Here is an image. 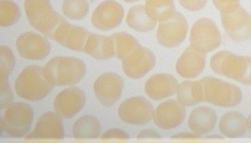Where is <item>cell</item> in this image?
Masks as SVG:
<instances>
[{"label":"cell","mask_w":251,"mask_h":143,"mask_svg":"<svg viewBox=\"0 0 251 143\" xmlns=\"http://www.w3.org/2000/svg\"><path fill=\"white\" fill-rule=\"evenodd\" d=\"M24 8L32 27L50 38L65 20L53 10L50 0H25Z\"/></svg>","instance_id":"3"},{"label":"cell","mask_w":251,"mask_h":143,"mask_svg":"<svg viewBox=\"0 0 251 143\" xmlns=\"http://www.w3.org/2000/svg\"><path fill=\"white\" fill-rule=\"evenodd\" d=\"M21 13L19 6L12 0L0 1V25L8 27L19 21Z\"/></svg>","instance_id":"20"},{"label":"cell","mask_w":251,"mask_h":143,"mask_svg":"<svg viewBox=\"0 0 251 143\" xmlns=\"http://www.w3.org/2000/svg\"><path fill=\"white\" fill-rule=\"evenodd\" d=\"M142 138H154V139H160L159 135L157 133L153 131H144L140 133V135H138V139H142Z\"/></svg>","instance_id":"26"},{"label":"cell","mask_w":251,"mask_h":143,"mask_svg":"<svg viewBox=\"0 0 251 143\" xmlns=\"http://www.w3.org/2000/svg\"><path fill=\"white\" fill-rule=\"evenodd\" d=\"M157 22L151 19L144 6H135L130 9L126 17V24L132 29L139 32L153 30Z\"/></svg>","instance_id":"18"},{"label":"cell","mask_w":251,"mask_h":143,"mask_svg":"<svg viewBox=\"0 0 251 143\" xmlns=\"http://www.w3.org/2000/svg\"><path fill=\"white\" fill-rule=\"evenodd\" d=\"M86 95L84 92L76 87H70L59 93L53 101L56 113L64 119L73 118L84 107Z\"/></svg>","instance_id":"9"},{"label":"cell","mask_w":251,"mask_h":143,"mask_svg":"<svg viewBox=\"0 0 251 143\" xmlns=\"http://www.w3.org/2000/svg\"><path fill=\"white\" fill-rule=\"evenodd\" d=\"M100 131V122L98 119L89 115L78 119L73 126V135L77 140L97 139Z\"/></svg>","instance_id":"17"},{"label":"cell","mask_w":251,"mask_h":143,"mask_svg":"<svg viewBox=\"0 0 251 143\" xmlns=\"http://www.w3.org/2000/svg\"><path fill=\"white\" fill-rule=\"evenodd\" d=\"M183 111L174 100L161 103L155 112L154 122L162 129L175 128L182 122Z\"/></svg>","instance_id":"14"},{"label":"cell","mask_w":251,"mask_h":143,"mask_svg":"<svg viewBox=\"0 0 251 143\" xmlns=\"http://www.w3.org/2000/svg\"><path fill=\"white\" fill-rule=\"evenodd\" d=\"M33 120L34 110L31 106L22 102L11 103L1 119V137H24L31 127Z\"/></svg>","instance_id":"2"},{"label":"cell","mask_w":251,"mask_h":143,"mask_svg":"<svg viewBox=\"0 0 251 143\" xmlns=\"http://www.w3.org/2000/svg\"><path fill=\"white\" fill-rule=\"evenodd\" d=\"M90 32L78 25H72L64 20L55 30L51 39L71 50L84 52Z\"/></svg>","instance_id":"7"},{"label":"cell","mask_w":251,"mask_h":143,"mask_svg":"<svg viewBox=\"0 0 251 143\" xmlns=\"http://www.w3.org/2000/svg\"><path fill=\"white\" fill-rule=\"evenodd\" d=\"M153 53L147 48H138L124 61V70L128 76L134 79L143 77L154 66Z\"/></svg>","instance_id":"13"},{"label":"cell","mask_w":251,"mask_h":143,"mask_svg":"<svg viewBox=\"0 0 251 143\" xmlns=\"http://www.w3.org/2000/svg\"><path fill=\"white\" fill-rule=\"evenodd\" d=\"M65 137L62 120L58 114L46 112L41 116L35 128L25 136V141H61Z\"/></svg>","instance_id":"5"},{"label":"cell","mask_w":251,"mask_h":143,"mask_svg":"<svg viewBox=\"0 0 251 143\" xmlns=\"http://www.w3.org/2000/svg\"><path fill=\"white\" fill-rule=\"evenodd\" d=\"M113 40L115 53L119 58H124L130 51L139 47L138 42L132 36L125 33H119L111 36Z\"/></svg>","instance_id":"21"},{"label":"cell","mask_w":251,"mask_h":143,"mask_svg":"<svg viewBox=\"0 0 251 143\" xmlns=\"http://www.w3.org/2000/svg\"><path fill=\"white\" fill-rule=\"evenodd\" d=\"M126 2H135V1H138V0H124Z\"/></svg>","instance_id":"27"},{"label":"cell","mask_w":251,"mask_h":143,"mask_svg":"<svg viewBox=\"0 0 251 143\" xmlns=\"http://www.w3.org/2000/svg\"><path fill=\"white\" fill-rule=\"evenodd\" d=\"M54 85L46 67L29 66L18 76L15 89L20 98L27 101L38 102L46 98Z\"/></svg>","instance_id":"1"},{"label":"cell","mask_w":251,"mask_h":143,"mask_svg":"<svg viewBox=\"0 0 251 143\" xmlns=\"http://www.w3.org/2000/svg\"><path fill=\"white\" fill-rule=\"evenodd\" d=\"M45 67L57 86L77 84L86 72L84 61L74 57H53Z\"/></svg>","instance_id":"4"},{"label":"cell","mask_w":251,"mask_h":143,"mask_svg":"<svg viewBox=\"0 0 251 143\" xmlns=\"http://www.w3.org/2000/svg\"><path fill=\"white\" fill-rule=\"evenodd\" d=\"M124 88V80L114 72H107L99 76L94 83L95 95L101 104L111 107L117 102Z\"/></svg>","instance_id":"8"},{"label":"cell","mask_w":251,"mask_h":143,"mask_svg":"<svg viewBox=\"0 0 251 143\" xmlns=\"http://www.w3.org/2000/svg\"><path fill=\"white\" fill-rule=\"evenodd\" d=\"M124 15V8L120 3L113 0H106L95 9L92 23L98 30H112L121 24Z\"/></svg>","instance_id":"12"},{"label":"cell","mask_w":251,"mask_h":143,"mask_svg":"<svg viewBox=\"0 0 251 143\" xmlns=\"http://www.w3.org/2000/svg\"><path fill=\"white\" fill-rule=\"evenodd\" d=\"M89 11L88 0H64L62 12L73 20L84 19Z\"/></svg>","instance_id":"22"},{"label":"cell","mask_w":251,"mask_h":143,"mask_svg":"<svg viewBox=\"0 0 251 143\" xmlns=\"http://www.w3.org/2000/svg\"><path fill=\"white\" fill-rule=\"evenodd\" d=\"M84 52L95 59H109L115 53L113 40L106 36L91 34L86 43Z\"/></svg>","instance_id":"15"},{"label":"cell","mask_w":251,"mask_h":143,"mask_svg":"<svg viewBox=\"0 0 251 143\" xmlns=\"http://www.w3.org/2000/svg\"><path fill=\"white\" fill-rule=\"evenodd\" d=\"M146 11L155 21H164L174 15V0H146Z\"/></svg>","instance_id":"19"},{"label":"cell","mask_w":251,"mask_h":143,"mask_svg":"<svg viewBox=\"0 0 251 143\" xmlns=\"http://www.w3.org/2000/svg\"><path fill=\"white\" fill-rule=\"evenodd\" d=\"M15 66V57L11 48L6 46L0 47V72L9 76Z\"/></svg>","instance_id":"23"},{"label":"cell","mask_w":251,"mask_h":143,"mask_svg":"<svg viewBox=\"0 0 251 143\" xmlns=\"http://www.w3.org/2000/svg\"><path fill=\"white\" fill-rule=\"evenodd\" d=\"M1 99L0 106L2 109H4L12 103L13 93L8 82V76L1 74Z\"/></svg>","instance_id":"24"},{"label":"cell","mask_w":251,"mask_h":143,"mask_svg":"<svg viewBox=\"0 0 251 143\" xmlns=\"http://www.w3.org/2000/svg\"><path fill=\"white\" fill-rule=\"evenodd\" d=\"M187 29L184 18L175 12L171 17L161 22L157 30V40L164 47H176L184 39Z\"/></svg>","instance_id":"11"},{"label":"cell","mask_w":251,"mask_h":143,"mask_svg":"<svg viewBox=\"0 0 251 143\" xmlns=\"http://www.w3.org/2000/svg\"><path fill=\"white\" fill-rule=\"evenodd\" d=\"M153 108L150 102L142 97H134L122 103L119 115L124 122L134 125H143L151 121Z\"/></svg>","instance_id":"10"},{"label":"cell","mask_w":251,"mask_h":143,"mask_svg":"<svg viewBox=\"0 0 251 143\" xmlns=\"http://www.w3.org/2000/svg\"><path fill=\"white\" fill-rule=\"evenodd\" d=\"M176 81L169 75H157L146 84V92L153 99H161L173 95L176 91Z\"/></svg>","instance_id":"16"},{"label":"cell","mask_w":251,"mask_h":143,"mask_svg":"<svg viewBox=\"0 0 251 143\" xmlns=\"http://www.w3.org/2000/svg\"><path fill=\"white\" fill-rule=\"evenodd\" d=\"M16 47L22 57L33 61L45 59L51 49L48 40L34 32H25L19 36Z\"/></svg>","instance_id":"6"},{"label":"cell","mask_w":251,"mask_h":143,"mask_svg":"<svg viewBox=\"0 0 251 143\" xmlns=\"http://www.w3.org/2000/svg\"><path fill=\"white\" fill-rule=\"evenodd\" d=\"M128 139L129 136H128L126 133L124 132V131L114 129V130H109L107 132H105L101 137L102 140H108V139Z\"/></svg>","instance_id":"25"}]
</instances>
